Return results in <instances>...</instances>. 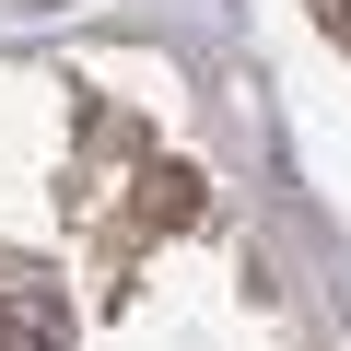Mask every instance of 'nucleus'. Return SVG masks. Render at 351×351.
I'll return each instance as SVG.
<instances>
[{"label":"nucleus","instance_id":"obj_1","mask_svg":"<svg viewBox=\"0 0 351 351\" xmlns=\"http://www.w3.org/2000/svg\"><path fill=\"white\" fill-rule=\"evenodd\" d=\"M0 351H71L59 293H0Z\"/></svg>","mask_w":351,"mask_h":351}]
</instances>
